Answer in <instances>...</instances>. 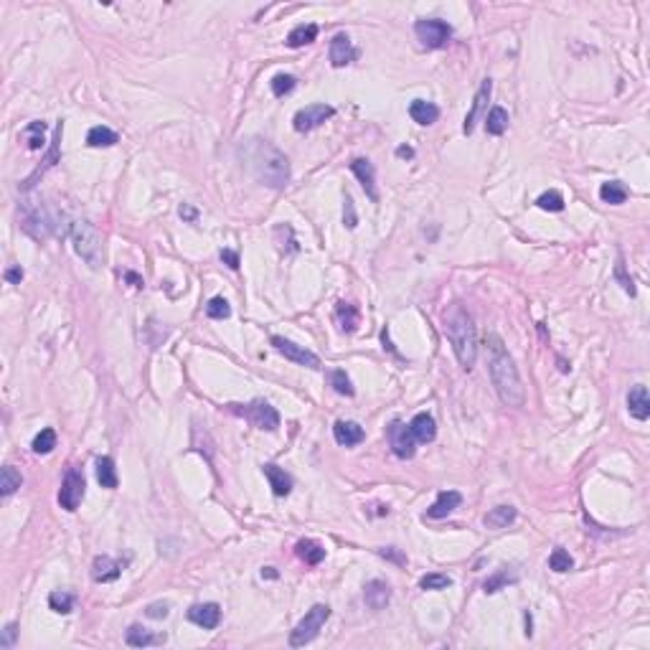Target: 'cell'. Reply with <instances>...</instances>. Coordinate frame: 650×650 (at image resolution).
<instances>
[{
    "instance_id": "6da1fadb",
    "label": "cell",
    "mask_w": 650,
    "mask_h": 650,
    "mask_svg": "<svg viewBox=\"0 0 650 650\" xmlns=\"http://www.w3.org/2000/svg\"><path fill=\"white\" fill-rule=\"evenodd\" d=\"M485 353H488V374H491V381L495 386V392H498L500 401L508 404V407H524V381L518 376L513 356L508 353L506 343L500 341V335L488 333V338H485Z\"/></svg>"
},
{
    "instance_id": "7a4b0ae2",
    "label": "cell",
    "mask_w": 650,
    "mask_h": 650,
    "mask_svg": "<svg viewBox=\"0 0 650 650\" xmlns=\"http://www.w3.org/2000/svg\"><path fill=\"white\" fill-rule=\"evenodd\" d=\"M442 328H445V335H447V341L455 350L458 363L465 371H470L478 359V330L470 310L462 302L447 305L442 310Z\"/></svg>"
},
{
    "instance_id": "3957f363",
    "label": "cell",
    "mask_w": 650,
    "mask_h": 650,
    "mask_svg": "<svg viewBox=\"0 0 650 650\" xmlns=\"http://www.w3.org/2000/svg\"><path fill=\"white\" fill-rule=\"evenodd\" d=\"M244 160L251 175L267 188H284L290 181V160L267 140H249L244 145Z\"/></svg>"
},
{
    "instance_id": "277c9868",
    "label": "cell",
    "mask_w": 650,
    "mask_h": 650,
    "mask_svg": "<svg viewBox=\"0 0 650 650\" xmlns=\"http://www.w3.org/2000/svg\"><path fill=\"white\" fill-rule=\"evenodd\" d=\"M69 236H71V244H74V251L89 265L92 269H100L104 265V242H102L100 232L94 229L89 221L84 218H76L69 226Z\"/></svg>"
},
{
    "instance_id": "5b68a950",
    "label": "cell",
    "mask_w": 650,
    "mask_h": 650,
    "mask_svg": "<svg viewBox=\"0 0 650 650\" xmlns=\"http://www.w3.org/2000/svg\"><path fill=\"white\" fill-rule=\"evenodd\" d=\"M21 229L34 239H49L56 232V218L41 201H25L21 206Z\"/></svg>"
},
{
    "instance_id": "8992f818",
    "label": "cell",
    "mask_w": 650,
    "mask_h": 650,
    "mask_svg": "<svg viewBox=\"0 0 650 650\" xmlns=\"http://www.w3.org/2000/svg\"><path fill=\"white\" fill-rule=\"evenodd\" d=\"M229 412L244 417L247 422L257 427V429H267V432H275L280 427V414L277 409L265 399H254L249 404H229Z\"/></svg>"
},
{
    "instance_id": "52a82bcc",
    "label": "cell",
    "mask_w": 650,
    "mask_h": 650,
    "mask_svg": "<svg viewBox=\"0 0 650 650\" xmlns=\"http://www.w3.org/2000/svg\"><path fill=\"white\" fill-rule=\"evenodd\" d=\"M328 617H330V607H328V605H313L308 615L302 617L300 623L295 625V630L290 633L292 648H302V645H308L310 640H315Z\"/></svg>"
},
{
    "instance_id": "ba28073f",
    "label": "cell",
    "mask_w": 650,
    "mask_h": 650,
    "mask_svg": "<svg viewBox=\"0 0 650 650\" xmlns=\"http://www.w3.org/2000/svg\"><path fill=\"white\" fill-rule=\"evenodd\" d=\"M414 34L422 41L425 49H442L445 43L450 41L452 28L445 21H437V18H422L414 25Z\"/></svg>"
},
{
    "instance_id": "9c48e42d",
    "label": "cell",
    "mask_w": 650,
    "mask_h": 650,
    "mask_svg": "<svg viewBox=\"0 0 650 650\" xmlns=\"http://www.w3.org/2000/svg\"><path fill=\"white\" fill-rule=\"evenodd\" d=\"M386 440H389V447H392V452L396 455V458L401 460H409L414 458V452H417V447H414V434H412V429H409V425H404L401 419H394L392 425L386 427Z\"/></svg>"
},
{
    "instance_id": "30bf717a",
    "label": "cell",
    "mask_w": 650,
    "mask_h": 650,
    "mask_svg": "<svg viewBox=\"0 0 650 650\" xmlns=\"http://www.w3.org/2000/svg\"><path fill=\"white\" fill-rule=\"evenodd\" d=\"M84 475L79 467H69L67 475H64V480H61V491H58V503H61V508L67 511H76L79 508V503H82L84 498Z\"/></svg>"
},
{
    "instance_id": "8fae6325",
    "label": "cell",
    "mask_w": 650,
    "mask_h": 650,
    "mask_svg": "<svg viewBox=\"0 0 650 650\" xmlns=\"http://www.w3.org/2000/svg\"><path fill=\"white\" fill-rule=\"evenodd\" d=\"M333 115H335V109L330 107V104H310V107L300 109L298 115L292 117V127H295L298 133H310V130L320 127L325 120H330Z\"/></svg>"
},
{
    "instance_id": "7c38bea8",
    "label": "cell",
    "mask_w": 650,
    "mask_h": 650,
    "mask_svg": "<svg viewBox=\"0 0 650 650\" xmlns=\"http://www.w3.org/2000/svg\"><path fill=\"white\" fill-rule=\"evenodd\" d=\"M272 346H275L280 353H282L284 359L295 361V363H300V366H308V368H323V363H320V359H317L313 350L302 348V346H298V343L287 341V338H282V335H272Z\"/></svg>"
},
{
    "instance_id": "4fadbf2b",
    "label": "cell",
    "mask_w": 650,
    "mask_h": 650,
    "mask_svg": "<svg viewBox=\"0 0 650 650\" xmlns=\"http://www.w3.org/2000/svg\"><path fill=\"white\" fill-rule=\"evenodd\" d=\"M188 620L196 623L199 627H203V630H214V627H218V623H221V607H218L216 602L193 605V607L188 609Z\"/></svg>"
},
{
    "instance_id": "5bb4252c",
    "label": "cell",
    "mask_w": 650,
    "mask_h": 650,
    "mask_svg": "<svg viewBox=\"0 0 650 650\" xmlns=\"http://www.w3.org/2000/svg\"><path fill=\"white\" fill-rule=\"evenodd\" d=\"M328 56H330V64H333L335 69H341V67H348L350 61H356L359 51L353 49V43H350L348 36L338 34L333 41H330V51H328Z\"/></svg>"
},
{
    "instance_id": "9a60e30c",
    "label": "cell",
    "mask_w": 650,
    "mask_h": 650,
    "mask_svg": "<svg viewBox=\"0 0 650 650\" xmlns=\"http://www.w3.org/2000/svg\"><path fill=\"white\" fill-rule=\"evenodd\" d=\"M491 92H493V82L491 79H483V84H480V89H478V94H475V100H473V107H470V112H467V117H465V125H462L465 135H473L475 122L480 120L485 104H488V100H491Z\"/></svg>"
},
{
    "instance_id": "2e32d148",
    "label": "cell",
    "mask_w": 650,
    "mask_h": 650,
    "mask_svg": "<svg viewBox=\"0 0 650 650\" xmlns=\"http://www.w3.org/2000/svg\"><path fill=\"white\" fill-rule=\"evenodd\" d=\"M363 602H366L368 609H383L392 602V587L381 579H371L363 587Z\"/></svg>"
},
{
    "instance_id": "e0dca14e",
    "label": "cell",
    "mask_w": 650,
    "mask_h": 650,
    "mask_svg": "<svg viewBox=\"0 0 650 650\" xmlns=\"http://www.w3.org/2000/svg\"><path fill=\"white\" fill-rule=\"evenodd\" d=\"M350 170H353V175L361 181V186H363V191H366V196L371 201H379V193H376V170H374V163L366 158H356L353 163H350Z\"/></svg>"
},
{
    "instance_id": "ac0fdd59",
    "label": "cell",
    "mask_w": 650,
    "mask_h": 650,
    "mask_svg": "<svg viewBox=\"0 0 650 650\" xmlns=\"http://www.w3.org/2000/svg\"><path fill=\"white\" fill-rule=\"evenodd\" d=\"M627 412H630V417H635L638 422H645V419L650 417V396H648V389H645L642 383L633 386L630 394H627Z\"/></svg>"
},
{
    "instance_id": "d6986e66",
    "label": "cell",
    "mask_w": 650,
    "mask_h": 650,
    "mask_svg": "<svg viewBox=\"0 0 650 650\" xmlns=\"http://www.w3.org/2000/svg\"><path fill=\"white\" fill-rule=\"evenodd\" d=\"M125 642L133 648H150V645H163L166 642V633H153L142 625H130L125 633Z\"/></svg>"
},
{
    "instance_id": "ffe728a7",
    "label": "cell",
    "mask_w": 650,
    "mask_h": 650,
    "mask_svg": "<svg viewBox=\"0 0 650 650\" xmlns=\"http://www.w3.org/2000/svg\"><path fill=\"white\" fill-rule=\"evenodd\" d=\"M333 437L338 445H343V447H353V445L363 442L366 432H363V427L356 425V422H346V419H341V422H335V427H333Z\"/></svg>"
},
{
    "instance_id": "44dd1931",
    "label": "cell",
    "mask_w": 650,
    "mask_h": 650,
    "mask_svg": "<svg viewBox=\"0 0 650 650\" xmlns=\"http://www.w3.org/2000/svg\"><path fill=\"white\" fill-rule=\"evenodd\" d=\"M122 574V561H115L112 557H97L92 564L94 582H115Z\"/></svg>"
},
{
    "instance_id": "7402d4cb",
    "label": "cell",
    "mask_w": 650,
    "mask_h": 650,
    "mask_svg": "<svg viewBox=\"0 0 650 650\" xmlns=\"http://www.w3.org/2000/svg\"><path fill=\"white\" fill-rule=\"evenodd\" d=\"M262 473H265V478L269 480V488H272V493H275L277 498H284V495H290L292 491V478L284 473L282 467L277 465H262Z\"/></svg>"
},
{
    "instance_id": "603a6c76",
    "label": "cell",
    "mask_w": 650,
    "mask_h": 650,
    "mask_svg": "<svg viewBox=\"0 0 650 650\" xmlns=\"http://www.w3.org/2000/svg\"><path fill=\"white\" fill-rule=\"evenodd\" d=\"M460 503H462V495H460L458 491H442L440 495H437V500H434L432 506L427 508V516H429V518L450 516V513L458 508Z\"/></svg>"
},
{
    "instance_id": "cb8c5ba5",
    "label": "cell",
    "mask_w": 650,
    "mask_h": 650,
    "mask_svg": "<svg viewBox=\"0 0 650 650\" xmlns=\"http://www.w3.org/2000/svg\"><path fill=\"white\" fill-rule=\"evenodd\" d=\"M409 429L414 434L417 442H432L437 437V425H434V417L427 414V412H419L417 417L409 422Z\"/></svg>"
},
{
    "instance_id": "d4e9b609",
    "label": "cell",
    "mask_w": 650,
    "mask_h": 650,
    "mask_svg": "<svg viewBox=\"0 0 650 650\" xmlns=\"http://www.w3.org/2000/svg\"><path fill=\"white\" fill-rule=\"evenodd\" d=\"M409 117H412L417 125H434L437 117H440V107L432 104V102L414 100L412 104H409Z\"/></svg>"
},
{
    "instance_id": "484cf974",
    "label": "cell",
    "mask_w": 650,
    "mask_h": 650,
    "mask_svg": "<svg viewBox=\"0 0 650 650\" xmlns=\"http://www.w3.org/2000/svg\"><path fill=\"white\" fill-rule=\"evenodd\" d=\"M317 38V25L315 23H300L295 25L290 34H287V46L290 49H300V46H308Z\"/></svg>"
},
{
    "instance_id": "4316f807",
    "label": "cell",
    "mask_w": 650,
    "mask_h": 650,
    "mask_svg": "<svg viewBox=\"0 0 650 650\" xmlns=\"http://www.w3.org/2000/svg\"><path fill=\"white\" fill-rule=\"evenodd\" d=\"M516 508L513 506H498V508H493L485 513L483 524L488 526V528H506V526H511L513 521H516Z\"/></svg>"
},
{
    "instance_id": "83f0119b",
    "label": "cell",
    "mask_w": 650,
    "mask_h": 650,
    "mask_svg": "<svg viewBox=\"0 0 650 650\" xmlns=\"http://www.w3.org/2000/svg\"><path fill=\"white\" fill-rule=\"evenodd\" d=\"M295 551H298V557H300L305 564H310V567H315V564H320V561L325 559V549L317 541H313V539H302V541H298Z\"/></svg>"
},
{
    "instance_id": "f1b7e54d",
    "label": "cell",
    "mask_w": 650,
    "mask_h": 650,
    "mask_svg": "<svg viewBox=\"0 0 650 650\" xmlns=\"http://www.w3.org/2000/svg\"><path fill=\"white\" fill-rule=\"evenodd\" d=\"M97 480H100L102 488H117V483H120V478H117V467H115V460L112 458H97Z\"/></svg>"
},
{
    "instance_id": "f546056e",
    "label": "cell",
    "mask_w": 650,
    "mask_h": 650,
    "mask_svg": "<svg viewBox=\"0 0 650 650\" xmlns=\"http://www.w3.org/2000/svg\"><path fill=\"white\" fill-rule=\"evenodd\" d=\"M335 317H338V323H341V328L346 330V333H353V330L359 328V308L350 305V302H346V300L338 302Z\"/></svg>"
},
{
    "instance_id": "4dcf8cb0",
    "label": "cell",
    "mask_w": 650,
    "mask_h": 650,
    "mask_svg": "<svg viewBox=\"0 0 650 650\" xmlns=\"http://www.w3.org/2000/svg\"><path fill=\"white\" fill-rule=\"evenodd\" d=\"M87 142H89L92 148H112V145L120 142V137H117L115 130H109V127L104 125H97L87 133Z\"/></svg>"
},
{
    "instance_id": "1f68e13d",
    "label": "cell",
    "mask_w": 650,
    "mask_h": 650,
    "mask_svg": "<svg viewBox=\"0 0 650 650\" xmlns=\"http://www.w3.org/2000/svg\"><path fill=\"white\" fill-rule=\"evenodd\" d=\"M21 485H23V475H21L13 465H5L3 470H0V495L8 498V495H13Z\"/></svg>"
},
{
    "instance_id": "d6a6232c",
    "label": "cell",
    "mask_w": 650,
    "mask_h": 650,
    "mask_svg": "<svg viewBox=\"0 0 650 650\" xmlns=\"http://www.w3.org/2000/svg\"><path fill=\"white\" fill-rule=\"evenodd\" d=\"M508 130V112L503 107H493L491 112H488V117H485V133L488 135H503Z\"/></svg>"
},
{
    "instance_id": "836d02e7",
    "label": "cell",
    "mask_w": 650,
    "mask_h": 650,
    "mask_svg": "<svg viewBox=\"0 0 650 650\" xmlns=\"http://www.w3.org/2000/svg\"><path fill=\"white\" fill-rule=\"evenodd\" d=\"M600 199L605 203H612V206H620L627 201V188L620 181H609V183H602L600 188Z\"/></svg>"
},
{
    "instance_id": "e575fe53",
    "label": "cell",
    "mask_w": 650,
    "mask_h": 650,
    "mask_svg": "<svg viewBox=\"0 0 650 650\" xmlns=\"http://www.w3.org/2000/svg\"><path fill=\"white\" fill-rule=\"evenodd\" d=\"M23 135H25V142H28V150H41L43 145H46V140H43V135H46V122L36 120V122H31V125L25 127Z\"/></svg>"
},
{
    "instance_id": "d590c367",
    "label": "cell",
    "mask_w": 650,
    "mask_h": 650,
    "mask_svg": "<svg viewBox=\"0 0 650 650\" xmlns=\"http://www.w3.org/2000/svg\"><path fill=\"white\" fill-rule=\"evenodd\" d=\"M34 452L36 455H49L54 447H56V432L51 429V427H46V429H41V432L34 437Z\"/></svg>"
},
{
    "instance_id": "8d00e7d4",
    "label": "cell",
    "mask_w": 650,
    "mask_h": 650,
    "mask_svg": "<svg viewBox=\"0 0 650 650\" xmlns=\"http://www.w3.org/2000/svg\"><path fill=\"white\" fill-rule=\"evenodd\" d=\"M516 582V574H508V569H500V572H495L493 576H488L483 584V592L485 594H495L498 590H503L506 584H513Z\"/></svg>"
},
{
    "instance_id": "74e56055",
    "label": "cell",
    "mask_w": 650,
    "mask_h": 650,
    "mask_svg": "<svg viewBox=\"0 0 650 650\" xmlns=\"http://www.w3.org/2000/svg\"><path fill=\"white\" fill-rule=\"evenodd\" d=\"M49 607L58 615H69L74 609V597L69 592H51L49 594Z\"/></svg>"
},
{
    "instance_id": "f35d334b",
    "label": "cell",
    "mask_w": 650,
    "mask_h": 650,
    "mask_svg": "<svg viewBox=\"0 0 650 650\" xmlns=\"http://www.w3.org/2000/svg\"><path fill=\"white\" fill-rule=\"evenodd\" d=\"M452 584L450 574H440V572H432V574H425L419 579V587L422 590H447Z\"/></svg>"
},
{
    "instance_id": "ab89813d",
    "label": "cell",
    "mask_w": 650,
    "mask_h": 650,
    "mask_svg": "<svg viewBox=\"0 0 650 650\" xmlns=\"http://www.w3.org/2000/svg\"><path fill=\"white\" fill-rule=\"evenodd\" d=\"M549 567L554 569V572H569V569L574 567V559L569 557L567 549H554L549 557Z\"/></svg>"
},
{
    "instance_id": "60d3db41",
    "label": "cell",
    "mask_w": 650,
    "mask_h": 650,
    "mask_svg": "<svg viewBox=\"0 0 650 650\" xmlns=\"http://www.w3.org/2000/svg\"><path fill=\"white\" fill-rule=\"evenodd\" d=\"M536 206L543 211H564V199H561V193L559 191H546L539 196Z\"/></svg>"
},
{
    "instance_id": "b9f144b4",
    "label": "cell",
    "mask_w": 650,
    "mask_h": 650,
    "mask_svg": "<svg viewBox=\"0 0 650 650\" xmlns=\"http://www.w3.org/2000/svg\"><path fill=\"white\" fill-rule=\"evenodd\" d=\"M330 386L338 394H343V396H353V383H350L348 374L343 368H335L333 374H330Z\"/></svg>"
},
{
    "instance_id": "7bdbcfd3",
    "label": "cell",
    "mask_w": 650,
    "mask_h": 650,
    "mask_svg": "<svg viewBox=\"0 0 650 650\" xmlns=\"http://www.w3.org/2000/svg\"><path fill=\"white\" fill-rule=\"evenodd\" d=\"M295 87H298V79L292 74H277L275 79H272V94H275V97L290 94Z\"/></svg>"
},
{
    "instance_id": "ee69618b",
    "label": "cell",
    "mask_w": 650,
    "mask_h": 650,
    "mask_svg": "<svg viewBox=\"0 0 650 650\" xmlns=\"http://www.w3.org/2000/svg\"><path fill=\"white\" fill-rule=\"evenodd\" d=\"M206 315L214 317V320H224V317L232 315V308L224 298H211L209 305H206Z\"/></svg>"
},
{
    "instance_id": "f6af8a7d",
    "label": "cell",
    "mask_w": 650,
    "mask_h": 650,
    "mask_svg": "<svg viewBox=\"0 0 650 650\" xmlns=\"http://www.w3.org/2000/svg\"><path fill=\"white\" fill-rule=\"evenodd\" d=\"M615 277L620 280V284L625 287L627 295H635V284H633V277H627L625 272V262H623V257L617 259V267H615Z\"/></svg>"
},
{
    "instance_id": "bcb514c9",
    "label": "cell",
    "mask_w": 650,
    "mask_h": 650,
    "mask_svg": "<svg viewBox=\"0 0 650 650\" xmlns=\"http://www.w3.org/2000/svg\"><path fill=\"white\" fill-rule=\"evenodd\" d=\"M343 224L348 226V229H356V224H359V218H356V209H353V199H350L348 193H346V209H343Z\"/></svg>"
},
{
    "instance_id": "7dc6e473",
    "label": "cell",
    "mask_w": 650,
    "mask_h": 650,
    "mask_svg": "<svg viewBox=\"0 0 650 650\" xmlns=\"http://www.w3.org/2000/svg\"><path fill=\"white\" fill-rule=\"evenodd\" d=\"M168 612H170V605H168V602H153V605H148V609H145V615L153 617V620H163V617H168Z\"/></svg>"
},
{
    "instance_id": "c3c4849f",
    "label": "cell",
    "mask_w": 650,
    "mask_h": 650,
    "mask_svg": "<svg viewBox=\"0 0 650 650\" xmlns=\"http://www.w3.org/2000/svg\"><path fill=\"white\" fill-rule=\"evenodd\" d=\"M379 554H381L383 559H389V561H394V564H399V567H404L407 564V557L401 554L399 549H394V546H386V549H379Z\"/></svg>"
},
{
    "instance_id": "681fc988",
    "label": "cell",
    "mask_w": 650,
    "mask_h": 650,
    "mask_svg": "<svg viewBox=\"0 0 650 650\" xmlns=\"http://www.w3.org/2000/svg\"><path fill=\"white\" fill-rule=\"evenodd\" d=\"M16 635H18V625H16V623L5 625V630H3V638H0V648H10V645L16 642Z\"/></svg>"
},
{
    "instance_id": "f907efd6",
    "label": "cell",
    "mask_w": 650,
    "mask_h": 650,
    "mask_svg": "<svg viewBox=\"0 0 650 650\" xmlns=\"http://www.w3.org/2000/svg\"><path fill=\"white\" fill-rule=\"evenodd\" d=\"M221 259H224L232 269H239V254L234 249H221Z\"/></svg>"
},
{
    "instance_id": "816d5d0a",
    "label": "cell",
    "mask_w": 650,
    "mask_h": 650,
    "mask_svg": "<svg viewBox=\"0 0 650 650\" xmlns=\"http://www.w3.org/2000/svg\"><path fill=\"white\" fill-rule=\"evenodd\" d=\"M5 280H8V282H13V284H18L21 280H23V269H21V267L5 269Z\"/></svg>"
},
{
    "instance_id": "f5cc1de1",
    "label": "cell",
    "mask_w": 650,
    "mask_h": 650,
    "mask_svg": "<svg viewBox=\"0 0 650 650\" xmlns=\"http://www.w3.org/2000/svg\"><path fill=\"white\" fill-rule=\"evenodd\" d=\"M181 216H183L186 221H196V216H199V211L193 209V206H188V203H183V206H181Z\"/></svg>"
},
{
    "instance_id": "db71d44e",
    "label": "cell",
    "mask_w": 650,
    "mask_h": 650,
    "mask_svg": "<svg viewBox=\"0 0 650 650\" xmlns=\"http://www.w3.org/2000/svg\"><path fill=\"white\" fill-rule=\"evenodd\" d=\"M396 155H399V158H414V150H412L409 145H401V148H396Z\"/></svg>"
},
{
    "instance_id": "11a10c76",
    "label": "cell",
    "mask_w": 650,
    "mask_h": 650,
    "mask_svg": "<svg viewBox=\"0 0 650 650\" xmlns=\"http://www.w3.org/2000/svg\"><path fill=\"white\" fill-rule=\"evenodd\" d=\"M125 277H127V282H133V287H142V284H145L142 282V277H137L135 272H127Z\"/></svg>"
},
{
    "instance_id": "9f6ffc18",
    "label": "cell",
    "mask_w": 650,
    "mask_h": 650,
    "mask_svg": "<svg viewBox=\"0 0 650 650\" xmlns=\"http://www.w3.org/2000/svg\"><path fill=\"white\" fill-rule=\"evenodd\" d=\"M262 576H265V579H277L280 574H277L275 567H265V569H262Z\"/></svg>"
}]
</instances>
